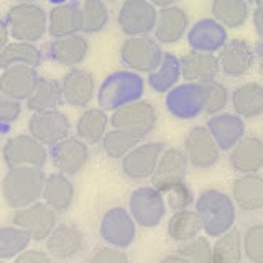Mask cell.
<instances>
[{
  "instance_id": "1",
  "label": "cell",
  "mask_w": 263,
  "mask_h": 263,
  "mask_svg": "<svg viewBox=\"0 0 263 263\" xmlns=\"http://www.w3.org/2000/svg\"><path fill=\"white\" fill-rule=\"evenodd\" d=\"M194 209L202 222V232L208 237H219L232 229L237 219V205L232 196L219 189H205L196 197Z\"/></svg>"
},
{
  "instance_id": "2",
  "label": "cell",
  "mask_w": 263,
  "mask_h": 263,
  "mask_svg": "<svg viewBox=\"0 0 263 263\" xmlns=\"http://www.w3.org/2000/svg\"><path fill=\"white\" fill-rule=\"evenodd\" d=\"M46 175L43 168L15 166L8 168L2 179V197L13 209L36 202L43 196Z\"/></svg>"
},
{
  "instance_id": "3",
  "label": "cell",
  "mask_w": 263,
  "mask_h": 263,
  "mask_svg": "<svg viewBox=\"0 0 263 263\" xmlns=\"http://www.w3.org/2000/svg\"><path fill=\"white\" fill-rule=\"evenodd\" d=\"M145 92V81L140 72L122 69L109 74L97 90V104L107 112L142 99Z\"/></svg>"
},
{
  "instance_id": "4",
  "label": "cell",
  "mask_w": 263,
  "mask_h": 263,
  "mask_svg": "<svg viewBox=\"0 0 263 263\" xmlns=\"http://www.w3.org/2000/svg\"><path fill=\"white\" fill-rule=\"evenodd\" d=\"M5 20L13 40L36 43L48 31V15L43 7L20 2L7 12Z\"/></svg>"
},
{
  "instance_id": "5",
  "label": "cell",
  "mask_w": 263,
  "mask_h": 263,
  "mask_svg": "<svg viewBox=\"0 0 263 263\" xmlns=\"http://www.w3.org/2000/svg\"><path fill=\"white\" fill-rule=\"evenodd\" d=\"M161 43L155 36H128L120 46V61L123 66L135 72H152L163 60Z\"/></svg>"
},
{
  "instance_id": "6",
  "label": "cell",
  "mask_w": 263,
  "mask_h": 263,
  "mask_svg": "<svg viewBox=\"0 0 263 263\" xmlns=\"http://www.w3.org/2000/svg\"><path fill=\"white\" fill-rule=\"evenodd\" d=\"M166 208L168 205L164 201V196L156 186L137 187L130 194L128 211L140 227L153 229L160 226L166 216Z\"/></svg>"
},
{
  "instance_id": "7",
  "label": "cell",
  "mask_w": 263,
  "mask_h": 263,
  "mask_svg": "<svg viewBox=\"0 0 263 263\" xmlns=\"http://www.w3.org/2000/svg\"><path fill=\"white\" fill-rule=\"evenodd\" d=\"M166 109L179 120L197 119L205 109L204 82H183L166 92Z\"/></svg>"
},
{
  "instance_id": "8",
  "label": "cell",
  "mask_w": 263,
  "mask_h": 263,
  "mask_svg": "<svg viewBox=\"0 0 263 263\" xmlns=\"http://www.w3.org/2000/svg\"><path fill=\"white\" fill-rule=\"evenodd\" d=\"M156 120H158L156 109L143 99L122 105L110 115L112 128L128 130L142 140L153 132V128L156 127Z\"/></svg>"
},
{
  "instance_id": "9",
  "label": "cell",
  "mask_w": 263,
  "mask_h": 263,
  "mask_svg": "<svg viewBox=\"0 0 263 263\" xmlns=\"http://www.w3.org/2000/svg\"><path fill=\"white\" fill-rule=\"evenodd\" d=\"M158 10L148 0H123L117 23L127 36L150 35L155 30Z\"/></svg>"
},
{
  "instance_id": "10",
  "label": "cell",
  "mask_w": 263,
  "mask_h": 263,
  "mask_svg": "<svg viewBox=\"0 0 263 263\" xmlns=\"http://www.w3.org/2000/svg\"><path fill=\"white\" fill-rule=\"evenodd\" d=\"M220 148L214 140L208 127L197 125L187 132L184 138V153L193 168L209 170L217 164L220 158Z\"/></svg>"
},
{
  "instance_id": "11",
  "label": "cell",
  "mask_w": 263,
  "mask_h": 263,
  "mask_svg": "<svg viewBox=\"0 0 263 263\" xmlns=\"http://www.w3.org/2000/svg\"><path fill=\"white\" fill-rule=\"evenodd\" d=\"M13 224L22 227L31 237V240H46L48 235L56 227V211L45 201H36L30 205L16 209Z\"/></svg>"
},
{
  "instance_id": "12",
  "label": "cell",
  "mask_w": 263,
  "mask_h": 263,
  "mask_svg": "<svg viewBox=\"0 0 263 263\" xmlns=\"http://www.w3.org/2000/svg\"><path fill=\"white\" fill-rule=\"evenodd\" d=\"M99 234L109 245L125 250L137 237V222L125 208H112L102 216Z\"/></svg>"
},
{
  "instance_id": "13",
  "label": "cell",
  "mask_w": 263,
  "mask_h": 263,
  "mask_svg": "<svg viewBox=\"0 0 263 263\" xmlns=\"http://www.w3.org/2000/svg\"><path fill=\"white\" fill-rule=\"evenodd\" d=\"M4 160L8 168L36 166L45 168L48 152L33 135H16L4 145Z\"/></svg>"
},
{
  "instance_id": "14",
  "label": "cell",
  "mask_w": 263,
  "mask_h": 263,
  "mask_svg": "<svg viewBox=\"0 0 263 263\" xmlns=\"http://www.w3.org/2000/svg\"><path fill=\"white\" fill-rule=\"evenodd\" d=\"M28 132L45 146H53L66 137H69L71 123L69 119L58 109L33 112L28 122Z\"/></svg>"
},
{
  "instance_id": "15",
  "label": "cell",
  "mask_w": 263,
  "mask_h": 263,
  "mask_svg": "<svg viewBox=\"0 0 263 263\" xmlns=\"http://www.w3.org/2000/svg\"><path fill=\"white\" fill-rule=\"evenodd\" d=\"M49 156L58 171L74 176L84 170L89 160V148L79 137H66L56 145L49 146Z\"/></svg>"
},
{
  "instance_id": "16",
  "label": "cell",
  "mask_w": 263,
  "mask_h": 263,
  "mask_svg": "<svg viewBox=\"0 0 263 263\" xmlns=\"http://www.w3.org/2000/svg\"><path fill=\"white\" fill-rule=\"evenodd\" d=\"M164 148L166 146L161 142L138 143L122 158V171L132 179L152 178Z\"/></svg>"
},
{
  "instance_id": "17",
  "label": "cell",
  "mask_w": 263,
  "mask_h": 263,
  "mask_svg": "<svg viewBox=\"0 0 263 263\" xmlns=\"http://www.w3.org/2000/svg\"><path fill=\"white\" fill-rule=\"evenodd\" d=\"M219 66L220 71L229 78L245 76L255 64L257 54L250 43L245 40L234 38L227 40V43L219 49Z\"/></svg>"
},
{
  "instance_id": "18",
  "label": "cell",
  "mask_w": 263,
  "mask_h": 263,
  "mask_svg": "<svg viewBox=\"0 0 263 263\" xmlns=\"http://www.w3.org/2000/svg\"><path fill=\"white\" fill-rule=\"evenodd\" d=\"M40 74L36 68L27 64H15L5 68L0 74V92L16 99V101H27L36 89L40 82Z\"/></svg>"
},
{
  "instance_id": "19",
  "label": "cell",
  "mask_w": 263,
  "mask_h": 263,
  "mask_svg": "<svg viewBox=\"0 0 263 263\" xmlns=\"http://www.w3.org/2000/svg\"><path fill=\"white\" fill-rule=\"evenodd\" d=\"M187 166L189 161L186 158L184 150H179L175 146L164 148L152 175L153 186H156L163 193L166 187L179 183V181H184L187 175Z\"/></svg>"
},
{
  "instance_id": "20",
  "label": "cell",
  "mask_w": 263,
  "mask_h": 263,
  "mask_svg": "<svg viewBox=\"0 0 263 263\" xmlns=\"http://www.w3.org/2000/svg\"><path fill=\"white\" fill-rule=\"evenodd\" d=\"M227 28L214 16L196 22L187 31V45L196 51L219 53V49L227 43Z\"/></svg>"
},
{
  "instance_id": "21",
  "label": "cell",
  "mask_w": 263,
  "mask_h": 263,
  "mask_svg": "<svg viewBox=\"0 0 263 263\" xmlns=\"http://www.w3.org/2000/svg\"><path fill=\"white\" fill-rule=\"evenodd\" d=\"M63 99L71 107H86L92 101L96 92V81L92 72L82 68H71L61 79Z\"/></svg>"
},
{
  "instance_id": "22",
  "label": "cell",
  "mask_w": 263,
  "mask_h": 263,
  "mask_svg": "<svg viewBox=\"0 0 263 263\" xmlns=\"http://www.w3.org/2000/svg\"><path fill=\"white\" fill-rule=\"evenodd\" d=\"M229 164L238 175L258 173L263 168V140L243 137L229 150Z\"/></svg>"
},
{
  "instance_id": "23",
  "label": "cell",
  "mask_w": 263,
  "mask_h": 263,
  "mask_svg": "<svg viewBox=\"0 0 263 263\" xmlns=\"http://www.w3.org/2000/svg\"><path fill=\"white\" fill-rule=\"evenodd\" d=\"M189 27V16L181 7L170 5L158 10L153 35L161 45H173L184 36Z\"/></svg>"
},
{
  "instance_id": "24",
  "label": "cell",
  "mask_w": 263,
  "mask_h": 263,
  "mask_svg": "<svg viewBox=\"0 0 263 263\" xmlns=\"http://www.w3.org/2000/svg\"><path fill=\"white\" fill-rule=\"evenodd\" d=\"M89 53L87 40L74 33V35H66L60 38H53L51 43L48 45V58L60 66L66 68H74L86 60Z\"/></svg>"
},
{
  "instance_id": "25",
  "label": "cell",
  "mask_w": 263,
  "mask_h": 263,
  "mask_svg": "<svg viewBox=\"0 0 263 263\" xmlns=\"http://www.w3.org/2000/svg\"><path fill=\"white\" fill-rule=\"evenodd\" d=\"M209 132L222 152H229L237 142L245 137V122L238 114L219 112L208 120Z\"/></svg>"
},
{
  "instance_id": "26",
  "label": "cell",
  "mask_w": 263,
  "mask_h": 263,
  "mask_svg": "<svg viewBox=\"0 0 263 263\" xmlns=\"http://www.w3.org/2000/svg\"><path fill=\"white\" fill-rule=\"evenodd\" d=\"M84 245V234L78 226L61 224L53 229L46 238V252L51 258H72Z\"/></svg>"
},
{
  "instance_id": "27",
  "label": "cell",
  "mask_w": 263,
  "mask_h": 263,
  "mask_svg": "<svg viewBox=\"0 0 263 263\" xmlns=\"http://www.w3.org/2000/svg\"><path fill=\"white\" fill-rule=\"evenodd\" d=\"M181 72H183V79L189 82L214 81L220 72L219 58L216 53L191 49V53L181 58Z\"/></svg>"
},
{
  "instance_id": "28",
  "label": "cell",
  "mask_w": 263,
  "mask_h": 263,
  "mask_svg": "<svg viewBox=\"0 0 263 263\" xmlns=\"http://www.w3.org/2000/svg\"><path fill=\"white\" fill-rule=\"evenodd\" d=\"M232 199L237 208L247 212L263 209V176L245 173L232 183Z\"/></svg>"
},
{
  "instance_id": "29",
  "label": "cell",
  "mask_w": 263,
  "mask_h": 263,
  "mask_svg": "<svg viewBox=\"0 0 263 263\" xmlns=\"http://www.w3.org/2000/svg\"><path fill=\"white\" fill-rule=\"evenodd\" d=\"M82 31V13L81 5L76 2H66L54 5L48 13V33L51 38H60L66 35Z\"/></svg>"
},
{
  "instance_id": "30",
  "label": "cell",
  "mask_w": 263,
  "mask_h": 263,
  "mask_svg": "<svg viewBox=\"0 0 263 263\" xmlns=\"http://www.w3.org/2000/svg\"><path fill=\"white\" fill-rule=\"evenodd\" d=\"M230 101L242 119H257L263 114V86L257 81L243 82L234 89Z\"/></svg>"
},
{
  "instance_id": "31",
  "label": "cell",
  "mask_w": 263,
  "mask_h": 263,
  "mask_svg": "<svg viewBox=\"0 0 263 263\" xmlns=\"http://www.w3.org/2000/svg\"><path fill=\"white\" fill-rule=\"evenodd\" d=\"M41 199L51 205L56 212L68 211L74 201V186L68 175H64L61 171L48 175Z\"/></svg>"
},
{
  "instance_id": "32",
  "label": "cell",
  "mask_w": 263,
  "mask_h": 263,
  "mask_svg": "<svg viewBox=\"0 0 263 263\" xmlns=\"http://www.w3.org/2000/svg\"><path fill=\"white\" fill-rule=\"evenodd\" d=\"M110 123V117L102 107H92L81 114L76 123V134L87 145L101 143L107 134V125Z\"/></svg>"
},
{
  "instance_id": "33",
  "label": "cell",
  "mask_w": 263,
  "mask_h": 263,
  "mask_svg": "<svg viewBox=\"0 0 263 263\" xmlns=\"http://www.w3.org/2000/svg\"><path fill=\"white\" fill-rule=\"evenodd\" d=\"M179 79H183L181 72V60L173 53H164L160 66L155 71L148 72V84L155 92L166 94L170 89L175 87Z\"/></svg>"
},
{
  "instance_id": "34",
  "label": "cell",
  "mask_w": 263,
  "mask_h": 263,
  "mask_svg": "<svg viewBox=\"0 0 263 263\" xmlns=\"http://www.w3.org/2000/svg\"><path fill=\"white\" fill-rule=\"evenodd\" d=\"M64 102L61 82L56 79L41 78L36 89L27 99V107L31 112H46L54 110Z\"/></svg>"
},
{
  "instance_id": "35",
  "label": "cell",
  "mask_w": 263,
  "mask_h": 263,
  "mask_svg": "<svg viewBox=\"0 0 263 263\" xmlns=\"http://www.w3.org/2000/svg\"><path fill=\"white\" fill-rule=\"evenodd\" d=\"M41 61H43V54H41L40 48L35 43H30V41L15 40L4 49H0V68L2 69L15 64H27L38 68Z\"/></svg>"
},
{
  "instance_id": "36",
  "label": "cell",
  "mask_w": 263,
  "mask_h": 263,
  "mask_svg": "<svg viewBox=\"0 0 263 263\" xmlns=\"http://www.w3.org/2000/svg\"><path fill=\"white\" fill-rule=\"evenodd\" d=\"M243 258V234L232 227L216 237L212 245V263H240Z\"/></svg>"
},
{
  "instance_id": "37",
  "label": "cell",
  "mask_w": 263,
  "mask_h": 263,
  "mask_svg": "<svg viewBox=\"0 0 263 263\" xmlns=\"http://www.w3.org/2000/svg\"><path fill=\"white\" fill-rule=\"evenodd\" d=\"M211 13L226 28H240L250 15L247 0H212Z\"/></svg>"
},
{
  "instance_id": "38",
  "label": "cell",
  "mask_w": 263,
  "mask_h": 263,
  "mask_svg": "<svg viewBox=\"0 0 263 263\" xmlns=\"http://www.w3.org/2000/svg\"><path fill=\"white\" fill-rule=\"evenodd\" d=\"M201 232H202V222L196 209L193 211L189 208L184 211H176L173 212V216L168 220V235L176 243L186 242L189 238L199 235Z\"/></svg>"
},
{
  "instance_id": "39",
  "label": "cell",
  "mask_w": 263,
  "mask_h": 263,
  "mask_svg": "<svg viewBox=\"0 0 263 263\" xmlns=\"http://www.w3.org/2000/svg\"><path fill=\"white\" fill-rule=\"evenodd\" d=\"M31 237L18 226L0 227V260H15L28 249Z\"/></svg>"
},
{
  "instance_id": "40",
  "label": "cell",
  "mask_w": 263,
  "mask_h": 263,
  "mask_svg": "<svg viewBox=\"0 0 263 263\" xmlns=\"http://www.w3.org/2000/svg\"><path fill=\"white\" fill-rule=\"evenodd\" d=\"M142 142V138L138 135L132 134L128 130L123 128H112L110 132H107L102 138V148L104 152L114 160H122L130 150Z\"/></svg>"
},
{
  "instance_id": "41",
  "label": "cell",
  "mask_w": 263,
  "mask_h": 263,
  "mask_svg": "<svg viewBox=\"0 0 263 263\" xmlns=\"http://www.w3.org/2000/svg\"><path fill=\"white\" fill-rule=\"evenodd\" d=\"M82 13V31L99 33L102 31L109 23V8L104 4V0H84L81 5Z\"/></svg>"
},
{
  "instance_id": "42",
  "label": "cell",
  "mask_w": 263,
  "mask_h": 263,
  "mask_svg": "<svg viewBox=\"0 0 263 263\" xmlns=\"http://www.w3.org/2000/svg\"><path fill=\"white\" fill-rule=\"evenodd\" d=\"M178 253L183 255L189 263H212V245L209 238L201 234L178 243Z\"/></svg>"
},
{
  "instance_id": "43",
  "label": "cell",
  "mask_w": 263,
  "mask_h": 263,
  "mask_svg": "<svg viewBox=\"0 0 263 263\" xmlns=\"http://www.w3.org/2000/svg\"><path fill=\"white\" fill-rule=\"evenodd\" d=\"M163 196H164V201H166V205L173 212L189 209L196 202L194 193L186 183V179L166 187L163 191Z\"/></svg>"
},
{
  "instance_id": "44",
  "label": "cell",
  "mask_w": 263,
  "mask_h": 263,
  "mask_svg": "<svg viewBox=\"0 0 263 263\" xmlns=\"http://www.w3.org/2000/svg\"><path fill=\"white\" fill-rule=\"evenodd\" d=\"M205 86V109L204 114L214 115L222 112L227 107L230 97H229V90L227 87L219 81H209L204 82Z\"/></svg>"
},
{
  "instance_id": "45",
  "label": "cell",
  "mask_w": 263,
  "mask_h": 263,
  "mask_svg": "<svg viewBox=\"0 0 263 263\" xmlns=\"http://www.w3.org/2000/svg\"><path fill=\"white\" fill-rule=\"evenodd\" d=\"M243 255L252 263H263V224H253L243 232Z\"/></svg>"
},
{
  "instance_id": "46",
  "label": "cell",
  "mask_w": 263,
  "mask_h": 263,
  "mask_svg": "<svg viewBox=\"0 0 263 263\" xmlns=\"http://www.w3.org/2000/svg\"><path fill=\"white\" fill-rule=\"evenodd\" d=\"M22 114V104L16 99H12L0 92V128H7L13 122L18 120Z\"/></svg>"
},
{
  "instance_id": "47",
  "label": "cell",
  "mask_w": 263,
  "mask_h": 263,
  "mask_svg": "<svg viewBox=\"0 0 263 263\" xmlns=\"http://www.w3.org/2000/svg\"><path fill=\"white\" fill-rule=\"evenodd\" d=\"M92 263H127L128 261V255L123 252V249H119V247H104V249H99L92 258H90Z\"/></svg>"
},
{
  "instance_id": "48",
  "label": "cell",
  "mask_w": 263,
  "mask_h": 263,
  "mask_svg": "<svg viewBox=\"0 0 263 263\" xmlns=\"http://www.w3.org/2000/svg\"><path fill=\"white\" fill-rule=\"evenodd\" d=\"M15 261L16 263H49L51 261V255L38 249H25L18 257L15 258Z\"/></svg>"
},
{
  "instance_id": "49",
  "label": "cell",
  "mask_w": 263,
  "mask_h": 263,
  "mask_svg": "<svg viewBox=\"0 0 263 263\" xmlns=\"http://www.w3.org/2000/svg\"><path fill=\"white\" fill-rule=\"evenodd\" d=\"M252 20H253L255 33H257V36L260 38V41L263 43V4L255 7L253 15H252Z\"/></svg>"
},
{
  "instance_id": "50",
  "label": "cell",
  "mask_w": 263,
  "mask_h": 263,
  "mask_svg": "<svg viewBox=\"0 0 263 263\" xmlns=\"http://www.w3.org/2000/svg\"><path fill=\"white\" fill-rule=\"evenodd\" d=\"M10 28H8V23L7 20L0 18V49H4L8 43H10Z\"/></svg>"
},
{
  "instance_id": "51",
  "label": "cell",
  "mask_w": 263,
  "mask_h": 263,
  "mask_svg": "<svg viewBox=\"0 0 263 263\" xmlns=\"http://www.w3.org/2000/svg\"><path fill=\"white\" fill-rule=\"evenodd\" d=\"M161 263H189V261L183 257V255L176 252L175 255H166V257L161 260Z\"/></svg>"
},
{
  "instance_id": "52",
  "label": "cell",
  "mask_w": 263,
  "mask_h": 263,
  "mask_svg": "<svg viewBox=\"0 0 263 263\" xmlns=\"http://www.w3.org/2000/svg\"><path fill=\"white\" fill-rule=\"evenodd\" d=\"M148 2H152L156 8H164V7L175 5L178 0H148Z\"/></svg>"
},
{
  "instance_id": "53",
  "label": "cell",
  "mask_w": 263,
  "mask_h": 263,
  "mask_svg": "<svg viewBox=\"0 0 263 263\" xmlns=\"http://www.w3.org/2000/svg\"><path fill=\"white\" fill-rule=\"evenodd\" d=\"M255 54H257L258 66H260V71H261V76H263V43H260L257 48H255Z\"/></svg>"
},
{
  "instance_id": "54",
  "label": "cell",
  "mask_w": 263,
  "mask_h": 263,
  "mask_svg": "<svg viewBox=\"0 0 263 263\" xmlns=\"http://www.w3.org/2000/svg\"><path fill=\"white\" fill-rule=\"evenodd\" d=\"M49 4H53V5H60V4H66V2H69V0H48Z\"/></svg>"
},
{
  "instance_id": "55",
  "label": "cell",
  "mask_w": 263,
  "mask_h": 263,
  "mask_svg": "<svg viewBox=\"0 0 263 263\" xmlns=\"http://www.w3.org/2000/svg\"><path fill=\"white\" fill-rule=\"evenodd\" d=\"M18 2H27V4H35L36 0H18Z\"/></svg>"
},
{
  "instance_id": "56",
  "label": "cell",
  "mask_w": 263,
  "mask_h": 263,
  "mask_svg": "<svg viewBox=\"0 0 263 263\" xmlns=\"http://www.w3.org/2000/svg\"><path fill=\"white\" fill-rule=\"evenodd\" d=\"M255 4H257V5H261V4H263V0H257Z\"/></svg>"
},
{
  "instance_id": "57",
  "label": "cell",
  "mask_w": 263,
  "mask_h": 263,
  "mask_svg": "<svg viewBox=\"0 0 263 263\" xmlns=\"http://www.w3.org/2000/svg\"><path fill=\"white\" fill-rule=\"evenodd\" d=\"M247 2H249V4H252V2H257V0H247Z\"/></svg>"
}]
</instances>
